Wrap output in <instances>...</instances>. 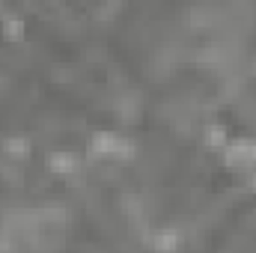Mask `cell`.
Returning <instances> with one entry per match:
<instances>
[{
    "label": "cell",
    "mask_w": 256,
    "mask_h": 253,
    "mask_svg": "<svg viewBox=\"0 0 256 253\" xmlns=\"http://www.w3.org/2000/svg\"><path fill=\"white\" fill-rule=\"evenodd\" d=\"M90 149H92L96 155H122V158L131 155V146H128L126 140H120L116 134H110V131H96Z\"/></svg>",
    "instance_id": "1"
},
{
    "label": "cell",
    "mask_w": 256,
    "mask_h": 253,
    "mask_svg": "<svg viewBox=\"0 0 256 253\" xmlns=\"http://www.w3.org/2000/svg\"><path fill=\"white\" fill-rule=\"evenodd\" d=\"M179 230H173V226H167V230H161V232H155V238H152V248L158 253H173L179 250Z\"/></svg>",
    "instance_id": "2"
},
{
    "label": "cell",
    "mask_w": 256,
    "mask_h": 253,
    "mask_svg": "<svg viewBox=\"0 0 256 253\" xmlns=\"http://www.w3.org/2000/svg\"><path fill=\"white\" fill-rule=\"evenodd\" d=\"M48 164H51L54 173H72L78 161H74V155H68V152H54V155L48 158Z\"/></svg>",
    "instance_id": "3"
},
{
    "label": "cell",
    "mask_w": 256,
    "mask_h": 253,
    "mask_svg": "<svg viewBox=\"0 0 256 253\" xmlns=\"http://www.w3.org/2000/svg\"><path fill=\"white\" fill-rule=\"evenodd\" d=\"M24 33V21L15 18V15H3V36L6 39H18Z\"/></svg>",
    "instance_id": "4"
},
{
    "label": "cell",
    "mask_w": 256,
    "mask_h": 253,
    "mask_svg": "<svg viewBox=\"0 0 256 253\" xmlns=\"http://www.w3.org/2000/svg\"><path fill=\"white\" fill-rule=\"evenodd\" d=\"M3 149H6L9 155H27V152H30V146H27V140H24V137H9Z\"/></svg>",
    "instance_id": "5"
},
{
    "label": "cell",
    "mask_w": 256,
    "mask_h": 253,
    "mask_svg": "<svg viewBox=\"0 0 256 253\" xmlns=\"http://www.w3.org/2000/svg\"><path fill=\"white\" fill-rule=\"evenodd\" d=\"M206 140H208V146H226V131H224V128H218V126H212Z\"/></svg>",
    "instance_id": "6"
}]
</instances>
